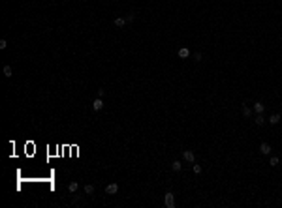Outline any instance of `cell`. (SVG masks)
<instances>
[{
    "label": "cell",
    "mask_w": 282,
    "mask_h": 208,
    "mask_svg": "<svg viewBox=\"0 0 282 208\" xmlns=\"http://www.w3.org/2000/svg\"><path fill=\"white\" fill-rule=\"evenodd\" d=\"M260 152L263 156H269V154H271V146H269L267 143H261V145H260Z\"/></svg>",
    "instance_id": "5"
},
{
    "label": "cell",
    "mask_w": 282,
    "mask_h": 208,
    "mask_svg": "<svg viewBox=\"0 0 282 208\" xmlns=\"http://www.w3.org/2000/svg\"><path fill=\"white\" fill-rule=\"evenodd\" d=\"M166 206H168V208H173V206H175V195H173L171 191H168V193H166Z\"/></svg>",
    "instance_id": "1"
},
{
    "label": "cell",
    "mask_w": 282,
    "mask_h": 208,
    "mask_svg": "<svg viewBox=\"0 0 282 208\" xmlns=\"http://www.w3.org/2000/svg\"><path fill=\"white\" fill-rule=\"evenodd\" d=\"M182 158H184V161L194 163V159H196V154H194L192 150H184V152H182Z\"/></svg>",
    "instance_id": "2"
},
{
    "label": "cell",
    "mask_w": 282,
    "mask_h": 208,
    "mask_svg": "<svg viewBox=\"0 0 282 208\" xmlns=\"http://www.w3.org/2000/svg\"><path fill=\"white\" fill-rule=\"evenodd\" d=\"M279 122H280V114H271V116H269V124L275 126V124H279Z\"/></svg>",
    "instance_id": "9"
},
{
    "label": "cell",
    "mask_w": 282,
    "mask_h": 208,
    "mask_svg": "<svg viewBox=\"0 0 282 208\" xmlns=\"http://www.w3.org/2000/svg\"><path fill=\"white\" fill-rule=\"evenodd\" d=\"M92 109L94 111H102V109H104V101H102V98H96L92 101Z\"/></svg>",
    "instance_id": "3"
},
{
    "label": "cell",
    "mask_w": 282,
    "mask_h": 208,
    "mask_svg": "<svg viewBox=\"0 0 282 208\" xmlns=\"http://www.w3.org/2000/svg\"><path fill=\"white\" fill-rule=\"evenodd\" d=\"M254 111H256L258 114H260V113H263V111H265V105H263V103H261V101L254 103Z\"/></svg>",
    "instance_id": "7"
},
{
    "label": "cell",
    "mask_w": 282,
    "mask_h": 208,
    "mask_svg": "<svg viewBox=\"0 0 282 208\" xmlns=\"http://www.w3.org/2000/svg\"><path fill=\"white\" fill-rule=\"evenodd\" d=\"M85 193L87 195H92L94 193V186H92V184H87V186H85Z\"/></svg>",
    "instance_id": "12"
},
{
    "label": "cell",
    "mask_w": 282,
    "mask_h": 208,
    "mask_svg": "<svg viewBox=\"0 0 282 208\" xmlns=\"http://www.w3.org/2000/svg\"><path fill=\"white\" fill-rule=\"evenodd\" d=\"M179 56H181V58H188L190 56V51L186 49V47H181V49H179Z\"/></svg>",
    "instance_id": "8"
},
{
    "label": "cell",
    "mask_w": 282,
    "mask_h": 208,
    "mask_svg": "<svg viewBox=\"0 0 282 208\" xmlns=\"http://www.w3.org/2000/svg\"><path fill=\"white\" fill-rule=\"evenodd\" d=\"M192 169H194V173H196V174H200V173H201V165H194Z\"/></svg>",
    "instance_id": "17"
},
{
    "label": "cell",
    "mask_w": 282,
    "mask_h": 208,
    "mask_svg": "<svg viewBox=\"0 0 282 208\" xmlns=\"http://www.w3.org/2000/svg\"><path fill=\"white\" fill-rule=\"evenodd\" d=\"M6 47H8V41L6 39H0V49H6Z\"/></svg>",
    "instance_id": "19"
},
{
    "label": "cell",
    "mask_w": 282,
    "mask_h": 208,
    "mask_svg": "<svg viewBox=\"0 0 282 208\" xmlns=\"http://www.w3.org/2000/svg\"><path fill=\"white\" fill-rule=\"evenodd\" d=\"M171 169H173V171H177V173H179V171L182 169V163H181V161H173V163H171Z\"/></svg>",
    "instance_id": "11"
},
{
    "label": "cell",
    "mask_w": 282,
    "mask_h": 208,
    "mask_svg": "<svg viewBox=\"0 0 282 208\" xmlns=\"http://www.w3.org/2000/svg\"><path fill=\"white\" fill-rule=\"evenodd\" d=\"M136 19V15H126V23H132Z\"/></svg>",
    "instance_id": "20"
},
{
    "label": "cell",
    "mask_w": 282,
    "mask_h": 208,
    "mask_svg": "<svg viewBox=\"0 0 282 208\" xmlns=\"http://www.w3.org/2000/svg\"><path fill=\"white\" fill-rule=\"evenodd\" d=\"M194 60H196V62H201V53H194Z\"/></svg>",
    "instance_id": "18"
},
{
    "label": "cell",
    "mask_w": 282,
    "mask_h": 208,
    "mask_svg": "<svg viewBox=\"0 0 282 208\" xmlns=\"http://www.w3.org/2000/svg\"><path fill=\"white\" fill-rule=\"evenodd\" d=\"M77 187H79L77 182H71L70 186H68V191H70V193H75V191H77Z\"/></svg>",
    "instance_id": "10"
},
{
    "label": "cell",
    "mask_w": 282,
    "mask_h": 208,
    "mask_svg": "<svg viewBox=\"0 0 282 208\" xmlns=\"http://www.w3.org/2000/svg\"><path fill=\"white\" fill-rule=\"evenodd\" d=\"M115 26H118V28H122V26L126 25V17H115Z\"/></svg>",
    "instance_id": "6"
},
{
    "label": "cell",
    "mask_w": 282,
    "mask_h": 208,
    "mask_svg": "<svg viewBox=\"0 0 282 208\" xmlns=\"http://www.w3.org/2000/svg\"><path fill=\"white\" fill-rule=\"evenodd\" d=\"M243 116H247V118H248V116H252V111H250V107H248V105H245V107H243Z\"/></svg>",
    "instance_id": "14"
},
{
    "label": "cell",
    "mask_w": 282,
    "mask_h": 208,
    "mask_svg": "<svg viewBox=\"0 0 282 208\" xmlns=\"http://www.w3.org/2000/svg\"><path fill=\"white\" fill-rule=\"evenodd\" d=\"M279 161H280V159L276 158V156H273V158L269 159V165H271V167H276V165H279Z\"/></svg>",
    "instance_id": "15"
},
{
    "label": "cell",
    "mask_w": 282,
    "mask_h": 208,
    "mask_svg": "<svg viewBox=\"0 0 282 208\" xmlns=\"http://www.w3.org/2000/svg\"><path fill=\"white\" fill-rule=\"evenodd\" d=\"M256 124H258V126H263V124H265V118H263V114H258V116H256Z\"/></svg>",
    "instance_id": "13"
},
{
    "label": "cell",
    "mask_w": 282,
    "mask_h": 208,
    "mask_svg": "<svg viewBox=\"0 0 282 208\" xmlns=\"http://www.w3.org/2000/svg\"><path fill=\"white\" fill-rule=\"evenodd\" d=\"M4 75H6V77H11V66H4Z\"/></svg>",
    "instance_id": "16"
},
{
    "label": "cell",
    "mask_w": 282,
    "mask_h": 208,
    "mask_svg": "<svg viewBox=\"0 0 282 208\" xmlns=\"http://www.w3.org/2000/svg\"><path fill=\"white\" fill-rule=\"evenodd\" d=\"M117 191H118V186H117V184H109V186L105 187V193L107 195H115Z\"/></svg>",
    "instance_id": "4"
}]
</instances>
